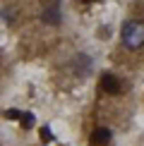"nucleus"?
Instances as JSON below:
<instances>
[{
	"mask_svg": "<svg viewBox=\"0 0 144 146\" xmlns=\"http://www.w3.org/2000/svg\"><path fill=\"white\" fill-rule=\"evenodd\" d=\"M123 43L127 48H142L144 46V22L142 19H130L123 27Z\"/></svg>",
	"mask_w": 144,
	"mask_h": 146,
	"instance_id": "f257e3e1",
	"label": "nucleus"
},
{
	"mask_svg": "<svg viewBox=\"0 0 144 146\" xmlns=\"http://www.w3.org/2000/svg\"><path fill=\"white\" fill-rule=\"evenodd\" d=\"M41 19L46 24H58L60 22V5L58 3H46L43 12H41Z\"/></svg>",
	"mask_w": 144,
	"mask_h": 146,
	"instance_id": "f03ea898",
	"label": "nucleus"
},
{
	"mask_svg": "<svg viewBox=\"0 0 144 146\" xmlns=\"http://www.w3.org/2000/svg\"><path fill=\"white\" fill-rule=\"evenodd\" d=\"M101 89H103L106 94H118L120 91V82L113 74H103L101 77Z\"/></svg>",
	"mask_w": 144,
	"mask_h": 146,
	"instance_id": "7ed1b4c3",
	"label": "nucleus"
},
{
	"mask_svg": "<svg viewBox=\"0 0 144 146\" xmlns=\"http://www.w3.org/2000/svg\"><path fill=\"white\" fill-rule=\"evenodd\" d=\"M91 141L99 144V146L108 144V141H111V129H108V127H96V132L91 134Z\"/></svg>",
	"mask_w": 144,
	"mask_h": 146,
	"instance_id": "20e7f679",
	"label": "nucleus"
},
{
	"mask_svg": "<svg viewBox=\"0 0 144 146\" xmlns=\"http://www.w3.org/2000/svg\"><path fill=\"white\" fill-rule=\"evenodd\" d=\"M22 125L27 127V129H31V127H34V117H31L29 113H27V115H22Z\"/></svg>",
	"mask_w": 144,
	"mask_h": 146,
	"instance_id": "39448f33",
	"label": "nucleus"
},
{
	"mask_svg": "<svg viewBox=\"0 0 144 146\" xmlns=\"http://www.w3.org/2000/svg\"><path fill=\"white\" fill-rule=\"evenodd\" d=\"M5 117H10V120H19L22 113H19V110H7V113H5Z\"/></svg>",
	"mask_w": 144,
	"mask_h": 146,
	"instance_id": "423d86ee",
	"label": "nucleus"
},
{
	"mask_svg": "<svg viewBox=\"0 0 144 146\" xmlns=\"http://www.w3.org/2000/svg\"><path fill=\"white\" fill-rule=\"evenodd\" d=\"M41 137H43V141H51V132H48V127H41Z\"/></svg>",
	"mask_w": 144,
	"mask_h": 146,
	"instance_id": "0eeeda50",
	"label": "nucleus"
}]
</instances>
